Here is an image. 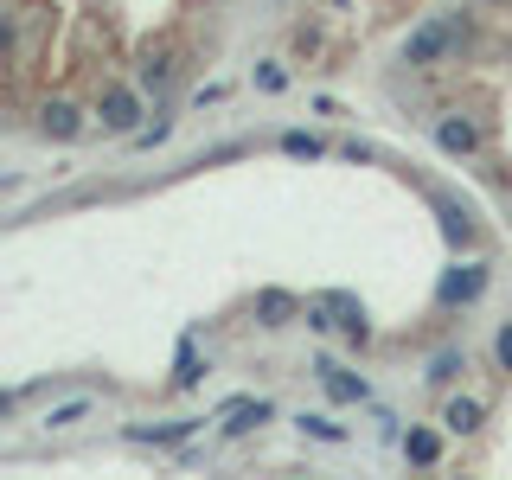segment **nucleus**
Returning <instances> with one entry per match:
<instances>
[{
  "label": "nucleus",
  "instance_id": "nucleus-1",
  "mask_svg": "<svg viewBox=\"0 0 512 480\" xmlns=\"http://www.w3.org/2000/svg\"><path fill=\"white\" fill-rule=\"evenodd\" d=\"M90 109H96V122H103V135H135L141 116H148V90H141L135 77H103V84L90 90Z\"/></svg>",
  "mask_w": 512,
  "mask_h": 480
},
{
  "label": "nucleus",
  "instance_id": "nucleus-2",
  "mask_svg": "<svg viewBox=\"0 0 512 480\" xmlns=\"http://www.w3.org/2000/svg\"><path fill=\"white\" fill-rule=\"evenodd\" d=\"M455 52H461V32H455V20H448V13L416 20V26L404 32V45H397V58H404L410 71H442Z\"/></svg>",
  "mask_w": 512,
  "mask_h": 480
},
{
  "label": "nucleus",
  "instance_id": "nucleus-3",
  "mask_svg": "<svg viewBox=\"0 0 512 480\" xmlns=\"http://www.w3.org/2000/svg\"><path fill=\"white\" fill-rule=\"evenodd\" d=\"M90 116L96 109H84V103H71V96H39V109H32V128H39V141H77L90 128Z\"/></svg>",
  "mask_w": 512,
  "mask_h": 480
},
{
  "label": "nucleus",
  "instance_id": "nucleus-4",
  "mask_svg": "<svg viewBox=\"0 0 512 480\" xmlns=\"http://www.w3.org/2000/svg\"><path fill=\"white\" fill-rule=\"evenodd\" d=\"M487 282H493V269L480 263V256H468V263H455L442 276V288H436V308H474L480 295H487Z\"/></svg>",
  "mask_w": 512,
  "mask_h": 480
},
{
  "label": "nucleus",
  "instance_id": "nucleus-5",
  "mask_svg": "<svg viewBox=\"0 0 512 480\" xmlns=\"http://www.w3.org/2000/svg\"><path fill=\"white\" fill-rule=\"evenodd\" d=\"M436 148L448 160H474L480 148H487V128H480L474 116H461V109H442L436 116Z\"/></svg>",
  "mask_w": 512,
  "mask_h": 480
},
{
  "label": "nucleus",
  "instance_id": "nucleus-6",
  "mask_svg": "<svg viewBox=\"0 0 512 480\" xmlns=\"http://www.w3.org/2000/svg\"><path fill=\"white\" fill-rule=\"evenodd\" d=\"M173 77H180V45H173V39H154L148 52H141V64H135V84L148 90V96H167Z\"/></svg>",
  "mask_w": 512,
  "mask_h": 480
},
{
  "label": "nucleus",
  "instance_id": "nucleus-7",
  "mask_svg": "<svg viewBox=\"0 0 512 480\" xmlns=\"http://www.w3.org/2000/svg\"><path fill=\"white\" fill-rule=\"evenodd\" d=\"M320 301H327V308L340 314V340H346L352 352H365V346H372V320H365L359 295H346V288H320Z\"/></svg>",
  "mask_w": 512,
  "mask_h": 480
},
{
  "label": "nucleus",
  "instance_id": "nucleus-8",
  "mask_svg": "<svg viewBox=\"0 0 512 480\" xmlns=\"http://www.w3.org/2000/svg\"><path fill=\"white\" fill-rule=\"evenodd\" d=\"M250 314H256V327H295V320L308 314V301H301V295H288V288H256Z\"/></svg>",
  "mask_w": 512,
  "mask_h": 480
},
{
  "label": "nucleus",
  "instance_id": "nucleus-9",
  "mask_svg": "<svg viewBox=\"0 0 512 480\" xmlns=\"http://www.w3.org/2000/svg\"><path fill=\"white\" fill-rule=\"evenodd\" d=\"M314 378L327 384V397H333V404H365V397H372V384H365L359 372H346L340 359H327V352L314 359Z\"/></svg>",
  "mask_w": 512,
  "mask_h": 480
},
{
  "label": "nucleus",
  "instance_id": "nucleus-10",
  "mask_svg": "<svg viewBox=\"0 0 512 480\" xmlns=\"http://www.w3.org/2000/svg\"><path fill=\"white\" fill-rule=\"evenodd\" d=\"M199 423H205V416H173V423H135V429H128V442H141V448H186L192 436H199Z\"/></svg>",
  "mask_w": 512,
  "mask_h": 480
},
{
  "label": "nucleus",
  "instance_id": "nucleus-11",
  "mask_svg": "<svg viewBox=\"0 0 512 480\" xmlns=\"http://www.w3.org/2000/svg\"><path fill=\"white\" fill-rule=\"evenodd\" d=\"M218 416H224V436H250L276 416V404L269 397H231V404H218Z\"/></svg>",
  "mask_w": 512,
  "mask_h": 480
},
{
  "label": "nucleus",
  "instance_id": "nucleus-12",
  "mask_svg": "<svg viewBox=\"0 0 512 480\" xmlns=\"http://www.w3.org/2000/svg\"><path fill=\"white\" fill-rule=\"evenodd\" d=\"M436 218H442V237L455 250H474L480 244V231H474V218L461 212V199H448V192H436Z\"/></svg>",
  "mask_w": 512,
  "mask_h": 480
},
{
  "label": "nucleus",
  "instance_id": "nucleus-13",
  "mask_svg": "<svg viewBox=\"0 0 512 480\" xmlns=\"http://www.w3.org/2000/svg\"><path fill=\"white\" fill-rule=\"evenodd\" d=\"M397 448H404L410 468H442V436H436V429H423V423H410L404 436H397Z\"/></svg>",
  "mask_w": 512,
  "mask_h": 480
},
{
  "label": "nucleus",
  "instance_id": "nucleus-14",
  "mask_svg": "<svg viewBox=\"0 0 512 480\" xmlns=\"http://www.w3.org/2000/svg\"><path fill=\"white\" fill-rule=\"evenodd\" d=\"M480 423H487V404H480V397H448V404H442V429H448V436H474Z\"/></svg>",
  "mask_w": 512,
  "mask_h": 480
},
{
  "label": "nucleus",
  "instance_id": "nucleus-15",
  "mask_svg": "<svg viewBox=\"0 0 512 480\" xmlns=\"http://www.w3.org/2000/svg\"><path fill=\"white\" fill-rule=\"evenodd\" d=\"M276 148H282L288 160H320V154H327V141H320V135H308V128H288V135L276 141Z\"/></svg>",
  "mask_w": 512,
  "mask_h": 480
},
{
  "label": "nucleus",
  "instance_id": "nucleus-16",
  "mask_svg": "<svg viewBox=\"0 0 512 480\" xmlns=\"http://www.w3.org/2000/svg\"><path fill=\"white\" fill-rule=\"evenodd\" d=\"M301 423V436H314V442H327V448H340L346 442V429L333 423V416H320V410H308V416H295Z\"/></svg>",
  "mask_w": 512,
  "mask_h": 480
},
{
  "label": "nucleus",
  "instance_id": "nucleus-17",
  "mask_svg": "<svg viewBox=\"0 0 512 480\" xmlns=\"http://www.w3.org/2000/svg\"><path fill=\"white\" fill-rule=\"evenodd\" d=\"M461 372H468V352H455V346H448V352H436V359H429V384H455Z\"/></svg>",
  "mask_w": 512,
  "mask_h": 480
},
{
  "label": "nucleus",
  "instance_id": "nucleus-18",
  "mask_svg": "<svg viewBox=\"0 0 512 480\" xmlns=\"http://www.w3.org/2000/svg\"><path fill=\"white\" fill-rule=\"evenodd\" d=\"M199 372H205V365H199V346L180 340V359H173V384H180V391H192V384H199Z\"/></svg>",
  "mask_w": 512,
  "mask_h": 480
},
{
  "label": "nucleus",
  "instance_id": "nucleus-19",
  "mask_svg": "<svg viewBox=\"0 0 512 480\" xmlns=\"http://www.w3.org/2000/svg\"><path fill=\"white\" fill-rule=\"evenodd\" d=\"M96 404H90V397H71V404H58V410H45V423H52V429H77V423H84V416H90Z\"/></svg>",
  "mask_w": 512,
  "mask_h": 480
},
{
  "label": "nucleus",
  "instance_id": "nucleus-20",
  "mask_svg": "<svg viewBox=\"0 0 512 480\" xmlns=\"http://www.w3.org/2000/svg\"><path fill=\"white\" fill-rule=\"evenodd\" d=\"M256 90H263V96H282L288 90V71H282V64H256Z\"/></svg>",
  "mask_w": 512,
  "mask_h": 480
},
{
  "label": "nucleus",
  "instance_id": "nucleus-21",
  "mask_svg": "<svg viewBox=\"0 0 512 480\" xmlns=\"http://www.w3.org/2000/svg\"><path fill=\"white\" fill-rule=\"evenodd\" d=\"M493 359H500V372L512 378V320H506L500 333H493Z\"/></svg>",
  "mask_w": 512,
  "mask_h": 480
},
{
  "label": "nucleus",
  "instance_id": "nucleus-22",
  "mask_svg": "<svg viewBox=\"0 0 512 480\" xmlns=\"http://www.w3.org/2000/svg\"><path fill=\"white\" fill-rule=\"evenodd\" d=\"M480 7H493V13H512V0H480Z\"/></svg>",
  "mask_w": 512,
  "mask_h": 480
}]
</instances>
